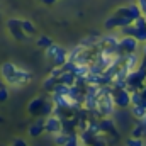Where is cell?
<instances>
[{
  "mask_svg": "<svg viewBox=\"0 0 146 146\" xmlns=\"http://www.w3.org/2000/svg\"><path fill=\"white\" fill-rule=\"evenodd\" d=\"M0 73L3 76V80L10 85H24V83H29L33 80V75L29 72H24V70L17 68L14 63H9V61L2 65Z\"/></svg>",
  "mask_w": 146,
  "mask_h": 146,
  "instance_id": "1",
  "label": "cell"
},
{
  "mask_svg": "<svg viewBox=\"0 0 146 146\" xmlns=\"http://www.w3.org/2000/svg\"><path fill=\"white\" fill-rule=\"evenodd\" d=\"M121 33H122V36H133L139 42H146V15L138 17L129 26H124L121 29Z\"/></svg>",
  "mask_w": 146,
  "mask_h": 146,
  "instance_id": "2",
  "label": "cell"
},
{
  "mask_svg": "<svg viewBox=\"0 0 146 146\" xmlns=\"http://www.w3.org/2000/svg\"><path fill=\"white\" fill-rule=\"evenodd\" d=\"M145 82H146V68L141 66V65H139L136 70L129 72L127 76H126V87H127L131 92L141 90V88L145 87Z\"/></svg>",
  "mask_w": 146,
  "mask_h": 146,
  "instance_id": "3",
  "label": "cell"
},
{
  "mask_svg": "<svg viewBox=\"0 0 146 146\" xmlns=\"http://www.w3.org/2000/svg\"><path fill=\"white\" fill-rule=\"evenodd\" d=\"M112 99L117 109H127L131 107V90L127 87H110Z\"/></svg>",
  "mask_w": 146,
  "mask_h": 146,
  "instance_id": "4",
  "label": "cell"
},
{
  "mask_svg": "<svg viewBox=\"0 0 146 146\" xmlns=\"http://www.w3.org/2000/svg\"><path fill=\"white\" fill-rule=\"evenodd\" d=\"M46 51V56L51 60V63H53V66H63L65 63H66V60H68V53H66V49H63L61 46H58V44H51L48 49H44Z\"/></svg>",
  "mask_w": 146,
  "mask_h": 146,
  "instance_id": "5",
  "label": "cell"
},
{
  "mask_svg": "<svg viewBox=\"0 0 146 146\" xmlns=\"http://www.w3.org/2000/svg\"><path fill=\"white\" fill-rule=\"evenodd\" d=\"M139 41L133 36H122L119 39V53L122 54H129V53H138L139 48Z\"/></svg>",
  "mask_w": 146,
  "mask_h": 146,
  "instance_id": "6",
  "label": "cell"
},
{
  "mask_svg": "<svg viewBox=\"0 0 146 146\" xmlns=\"http://www.w3.org/2000/svg\"><path fill=\"white\" fill-rule=\"evenodd\" d=\"M61 127H63V121H61V117H58V115H54V114L44 117V129H46V133H49V134H56V133L61 131Z\"/></svg>",
  "mask_w": 146,
  "mask_h": 146,
  "instance_id": "7",
  "label": "cell"
},
{
  "mask_svg": "<svg viewBox=\"0 0 146 146\" xmlns=\"http://www.w3.org/2000/svg\"><path fill=\"white\" fill-rule=\"evenodd\" d=\"M7 27L10 31L12 37H15L17 41H26L27 39V34L22 31V26H21V19H9L7 21Z\"/></svg>",
  "mask_w": 146,
  "mask_h": 146,
  "instance_id": "8",
  "label": "cell"
},
{
  "mask_svg": "<svg viewBox=\"0 0 146 146\" xmlns=\"http://www.w3.org/2000/svg\"><path fill=\"white\" fill-rule=\"evenodd\" d=\"M46 100H48L46 97H34L27 106V112L34 117H41V110H42V106H44Z\"/></svg>",
  "mask_w": 146,
  "mask_h": 146,
  "instance_id": "9",
  "label": "cell"
},
{
  "mask_svg": "<svg viewBox=\"0 0 146 146\" xmlns=\"http://www.w3.org/2000/svg\"><path fill=\"white\" fill-rule=\"evenodd\" d=\"M42 133H46V129H44V117H39V121H36V122L31 124V127H29V136L39 138Z\"/></svg>",
  "mask_w": 146,
  "mask_h": 146,
  "instance_id": "10",
  "label": "cell"
},
{
  "mask_svg": "<svg viewBox=\"0 0 146 146\" xmlns=\"http://www.w3.org/2000/svg\"><path fill=\"white\" fill-rule=\"evenodd\" d=\"M99 126H100V133H109V134L117 136L115 124H114V121H112V119H107V117L100 119V121H99Z\"/></svg>",
  "mask_w": 146,
  "mask_h": 146,
  "instance_id": "11",
  "label": "cell"
},
{
  "mask_svg": "<svg viewBox=\"0 0 146 146\" xmlns=\"http://www.w3.org/2000/svg\"><path fill=\"white\" fill-rule=\"evenodd\" d=\"M131 115H133L136 121L143 119V117L146 115V107L145 106H141V104H134V106H131Z\"/></svg>",
  "mask_w": 146,
  "mask_h": 146,
  "instance_id": "12",
  "label": "cell"
},
{
  "mask_svg": "<svg viewBox=\"0 0 146 146\" xmlns=\"http://www.w3.org/2000/svg\"><path fill=\"white\" fill-rule=\"evenodd\" d=\"M21 26H22V31H24L27 36H34V34H36V26H34L29 19L21 21Z\"/></svg>",
  "mask_w": 146,
  "mask_h": 146,
  "instance_id": "13",
  "label": "cell"
},
{
  "mask_svg": "<svg viewBox=\"0 0 146 146\" xmlns=\"http://www.w3.org/2000/svg\"><path fill=\"white\" fill-rule=\"evenodd\" d=\"M56 85H58V78H54V76H51V75L42 82V87H44V90H48V92H53V90L56 88Z\"/></svg>",
  "mask_w": 146,
  "mask_h": 146,
  "instance_id": "14",
  "label": "cell"
},
{
  "mask_svg": "<svg viewBox=\"0 0 146 146\" xmlns=\"http://www.w3.org/2000/svg\"><path fill=\"white\" fill-rule=\"evenodd\" d=\"M63 146H80V138H78V133H70L68 138H66V143Z\"/></svg>",
  "mask_w": 146,
  "mask_h": 146,
  "instance_id": "15",
  "label": "cell"
},
{
  "mask_svg": "<svg viewBox=\"0 0 146 146\" xmlns=\"http://www.w3.org/2000/svg\"><path fill=\"white\" fill-rule=\"evenodd\" d=\"M51 44H53L51 37H48V36H39V37H37V46H39V48H42V49H48Z\"/></svg>",
  "mask_w": 146,
  "mask_h": 146,
  "instance_id": "16",
  "label": "cell"
},
{
  "mask_svg": "<svg viewBox=\"0 0 146 146\" xmlns=\"http://www.w3.org/2000/svg\"><path fill=\"white\" fill-rule=\"evenodd\" d=\"M53 136H54V143L58 146H63L66 143V138H68V134L63 133V131H60V133H56V134H53Z\"/></svg>",
  "mask_w": 146,
  "mask_h": 146,
  "instance_id": "17",
  "label": "cell"
},
{
  "mask_svg": "<svg viewBox=\"0 0 146 146\" xmlns=\"http://www.w3.org/2000/svg\"><path fill=\"white\" fill-rule=\"evenodd\" d=\"M126 145L127 146H145V143H143L141 138H134V136H131V138L126 141Z\"/></svg>",
  "mask_w": 146,
  "mask_h": 146,
  "instance_id": "18",
  "label": "cell"
},
{
  "mask_svg": "<svg viewBox=\"0 0 146 146\" xmlns=\"http://www.w3.org/2000/svg\"><path fill=\"white\" fill-rule=\"evenodd\" d=\"M9 99V90L5 87H0V102H5Z\"/></svg>",
  "mask_w": 146,
  "mask_h": 146,
  "instance_id": "19",
  "label": "cell"
},
{
  "mask_svg": "<svg viewBox=\"0 0 146 146\" xmlns=\"http://www.w3.org/2000/svg\"><path fill=\"white\" fill-rule=\"evenodd\" d=\"M10 146H29V145H27L22 138H15V139L12 141V145H10Z\"/></svg>",
  "mask_w": 146,
  "mask_h": 146,
  "instance_id": "20",
  "label": "cell"
},
{
  "mask_svg": "<svg viewBox=\"0 0 146 146\" xmlns=\"http://www.w3.org/2000/svg\"><path fill=\"white\" fill-rule=\"evenodd\" d=\"M139 65L146 68V42H143V53H141V63Z\"/></svg>",
  "mask_w": 146,
  "mask_h": 146,
  "instance_id": "21",
  "label": "cell"
},
{
  "mask_svg": "<svg viewBox=\"0 0 146 146\" xmlns=\"http://www.w3.org/2000/svg\"><path fill=\"white\" fill-rule=\"evenodd\" d=\"M136 3L139 5V9H141V12H143V15H146V0H138Z\"/></svg>",
  "mask_w": 146,
  "mask_h": 146,
  "instance_id": "22",
  "label": "cell"
},
{
  "mask_svg": "<svg viewBox=\"0 0 146 146\" xmlns=\"http://www.w3.org/2000/svg\"><path fill=\"white\" fill-rule=\"evenodd\" d=\"M41 2H42L44 5H53V3H54L56 0H41Z\"/></svg>",
  "mask_w": 146,
  "mask_h": 146,
  "instance_id": "23",
  "label": "cell"
},
{
  "mask_svg": "<svg viewBox=\"0 0 146 146\" xmlns=\"http://www.w3.org/2000/svg\"><path fill=\"white\" fill-rule=\"evenodd\" d=\"M139 92H141V95H143V99H146V85L143 87V88H141V90H139Z\"/></svg>",
  "mask_w": 146,
  "mask_h": 146,
  "instance_id": "24",
  "label": "cell"
},
{
  "mask_svg": "<svg viewBox=\"0 0 146 146\" xmlns=\"http://www.w3.org/2000/svg\"><path fill=\"white\" fill-rule=\"evenodd\" d=\"M82 146H92V145H82Z\"/></svg>",
  "mask_w": 146,
  "mask_h": 146,
  "instance_id": "25",
  "label": "cell"
}]
</instances>
